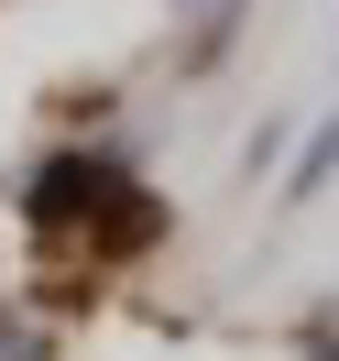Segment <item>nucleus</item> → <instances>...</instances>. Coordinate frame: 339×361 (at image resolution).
Returning a JSON list of instances; mask_svg holds the SVG:
<instances>
[{
    "instance_id": "nucleus-1",
    "label": "nucleus",
    "mask_w": 339,
    "mask_h": 361,
    "mask_svg": "<svg viewBox=\"0 0 339 361\" xmlns=\"http://www.w3.org/2000/svg\"><path fill=\"white\" fill-rule=\"evenodd\" d=\"M328 164H339V121H328V132H317V142H307V164H295V197H307V186H317V176H328Z\"/></svg>"
}]
</instances>
